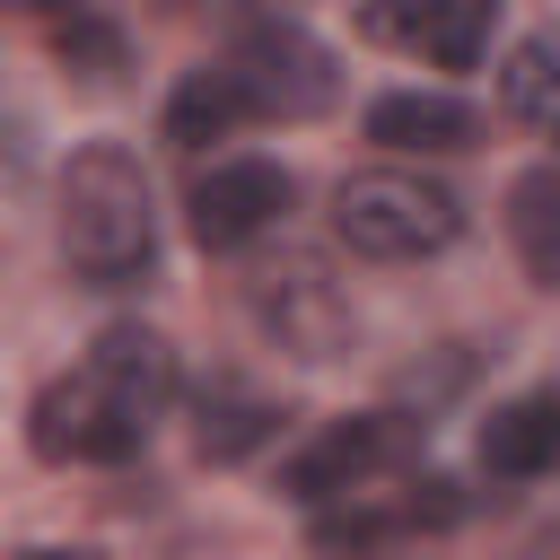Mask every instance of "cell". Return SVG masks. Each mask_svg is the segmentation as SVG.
Returning <instances> with one entry per match:
<instances>
[{
    "instance_id": "30bf717a",
    "label": "cell",
    "mask_w": 560,
    "mask_h": 560,
    "mask_svg": "<svg viewBox=\"0 0 560 560\" xmlns=\"http://www.w3.org/2000/svg\"><path fill=\"white\" fill-rule=\"evenodd\" d=\"M481 114L464 96H438V88H394L368 105V140L376 149H411V158H446V149H472Z\"/></svg>"
},
{
    "instance_id": "7a4b0ae2",
    "label": "cell",
    "mask_w": 560,
    "mask_h": 560,
    "mask_svg": "<svg viewBox=\"0 0 560 560\" xmlns=\"http://www.w3.org/2000/svg\"><path fill=\"white\" fill-rule=\"evenodd\" d=\"M61 254L79 280L96 289H122L149 271L158 254V210H149V175L131 149L114 140H88L70 166H61Z\"/></svg>"
},
{
    "instance_id": "2e32d148",
    "label": "cell",
    "mask_w": 560,
    "mask_h": 560,
    "mask_svg": "<svg viewBox=\"0 0 560 560\" xmlns=\"http://www.w3.org/2000/svg\"><path fill=\"white\" fill-rule=\"evenodd\" d=\"M9 9H79V0H9Z\"/></svg>"
},
{
    "instance_id": "4fadbf2b",
    "label": "cell",
    "mask_w": 560,
    "mask_h": 560,
    "mask_svg": "<svg viewBox=\"0 0 560 560\" xmlns=\"http://www.w3.org/2000/svg\"><path fill=\"white\" fill-rule=\"evenodd\" d=\"M508 228H516V254H525L534 289H551V280H560V175H551V166H525V175H516Z\"/></svg>"
},
{
    "instance_id": "8fae6325",
    "label": "cell",
    "mask_w": 560,
    "mask_h": 560,
    "mask_svg": "<svg viewBox=\"0 0 560 560\" xmlns=\"http://www.w3.org/2000/svg\"><path fill=\"white\" fill-rule=\"evenodd\" d=\"M280 438V402L271 394H254L245 376H210L201 394H192V446L210 455V464H245L254 446H271Z\"/></svg>"
},
{
    "instance_id": "9c48e42d",
    "label": "cell",
    "mask_w": 560,
    "mask_h": 560,
    "mask_svg": "<svg viewBox=\"0 0 560 560\" xmlns=\"http://www.w3.org/2000/svg\"><path fill=\"white\" fill-rule=\"evenodd\" d=\"M490 26H499V0H376L368 9V35H385L438 70H472L490 52Z\"/></svg>"
},
{
    "instance_id": "5bb4252c",
    "label": "cell",
    "mask_w": 560,
    "mask_h": 560,
    "mask_svg": "<svg viewBox=\"0 0 560 560\" xmlns=\"http://www.w3.org/2000/svg\"><path fill=\"white\" fill-rule=\"evenodd\" d=\"M236 122H245V96H236V79H228V70H192V79L166 96V140H175V149L228 140Z\"/></svg>"
},
{
    "instance_id": "6da1fadb",
    "label": "cell",
    "mask_w": 560,
    "mask_h": 560,
    "mask_svg": "<svg viewBox=\"0 0 560 560\" xmlns=\"http://www.w3.org/2000/svg\"><path fill=\"white\" fill-rule=\"evenodd\" d=\"M175 402V350L140 324H114L88 341L70 376H52L26 411V438L44 464H122L140 455L149 420Z\"/></svg>"
},
{
    "instance_id": "9a60e30c",
    "label": "cell",
    "mask_w": 560,
    "mask_h": 560,
    "mask_svg": "<svg viewBox=\"0 0 560 560\" xmlns=\"http://www.w3.org/2000/svg\"><path fill=\"white\" fill-rule=\"evenodd\" d=\"M551 44L542 35H525L516 52H508V70H499V114L508 122H525V131H551V114H560V96H551Z\"/></svg>"
},
{
    "instance_id": "e0dca14e",
    "label": "cell",
    "mask_w": 560,
    "mask_h": 560,
    "mask_svg": "<svg viewBox=\"0 0 560 560\" xmlns=\"http://www.w3.org/2000/svg\"><path fill=\"white\" fill-rule=\"evenodd\" d=\"M18 560H61V551H18Z\"/></svg>"
},
{
    "instance_id": "ba28073f",
    "label": "cell",
    "mask_w": 560,
    "mask_h": 560,
    "mask_svg": "<svg viewBox=\"0 0 560 560\" xmlns=\"http://www.w3.org/2000/svg\"><path fill=\"white\" fill-rule=\"evenodd\" d=\"M350 508H332V516H315V551L324 560H368V551H385V542H402V534H438V525H455L464 516V499H455V481H402L394 499H368V490H341Z\"/></svg>"
},
{
    "instance_id": "7c38bea8",
    "label": "cell",
    "mask_w": 560,
    "mask_h": 560,
    "mask_svg": "<svg viewBox=\"0 0 560 560\" xmlns=\"http://www.w3.org/2000/svg\"><path fill=\"white\" fill-rule=\"evenodd\" d=\"M551 455H560V402L551 394H516L481 420V472L490 481H534V472H551Z\"/></svg>"
},
{
    "instance_id": "8992f818",
    "label": "cell",
    "mask_w": 560,
    "mask_h": 560,
    "mask_svg": "<svg viewBox=\"0 0 560 560\" xmlns=\"http://www.w3.org/2000/svg\"><path fill=\"white\" fill-rule=\"evenodd\" d=\"M411 446H420V420H402V411H350V420H324V429L280 464V490L315 508V499L368 490L376 472L411 464Z\"/></svg>"
},
{
    "instance_id": "3957f363",
    "label": "cell",
    "mask_w": 560,
    "mask_h": 560,
    "mask_svg": "<svg viewBox=\"0 0 560 560\" xmlns=\"http://www.w3.org/2000/svg\"><path fill=\"white\" fill-rule=\"evenodd\" d=\"M332 236L368 262H420L464 236V201L420 166H359L332 184Z\"/></svg>"
},
{
    "instance_id": "52a82bcc",
    "label": "cell",
    "mask_w": 560,
    "mask_h": 560,
    "mask_svg": "<svg viewBox=\"0 0 560 560\" xmlns=\"http://www.w3.org/2000/svg\"><path fill=\"white\" fill-rule=\"evenodd\" d=\"M289 192H298V184H289V166H271V158H219V166L192 184V201H184L192 245H210V254L254 245L262 228H280Z\"/></svg>"
},
{
    "instance_id": "277c9868",
    "label": "cell",
    "mask_w": 560,
    "mask_h": 560,
    "mask_svg": "<svg viewBox=\"0 0 560 560\" xmlns=\"http://www.w3.org/2000/svg\"><path fill=\"white\" fill-rule=\"evenodd\" d=\"M245 315L262 324V341H280V350L306 359V368L350 359V341H359V306H350V289H341L332 262L306 254V245H280V254L245 262Z\"/></svg>"
},
{
    "instance_id": "5b68a950",
    "label": "cell",
    "mask_w": 560,
    "mask_h": 560,
    "mask_svg": "<svg viewBox=\"0 0 560 560\" xmlns=\"http://www.w3.org/2000/svg\"><path fill=\"white\" fill-rule=\"evenodd\" d=\"M219 70L236 79L245 114H280V122L332 114V96H341V61H332V44L306 35L298 18H254Z\"/></svg>"
}]
</instances>
